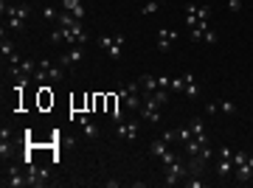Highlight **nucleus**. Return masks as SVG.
<instances>
[{
  "mask_svg": "<svg viewBox=\"0 0 253 188\" xmlns=\"http://www.w3.org/2000/svg\"><path fill=\"white\" fill-rule=\"evenodd\" d=\"M62 11H70L76 20H84V6H82V0H62Z\"/></svg>",
  "mask_w": 253,
  "mask_h": 188,
  "instance_id": "nucleus-18",
  "label": "nucleus"
},
{
  "mask_svg": "<svg viewBox=\"0 0 253 188\" xmlns=\"http://www.w3.org/2000/svg\"><path fill=\"white\" fill-rule=\"evenodd\" d=\"M42 17H45V20H51V22H57L59 20V11L54 9V6H45V9H42Z\"/></svg>",
  "mask_w": 253,
  "mask_h": 188,
  "instance_id": "nucleus-28",
  "label": "nucleus"
},
{
  "mask_svg": "<svg viewBox=\"0 0 253 188\" xmlns=\"http://www.w3.org/2000/svg\"><path fill=\"white\" fill-rule=\"evenodd\" d=\"M174 42H177V31H172V28H163V31H158V51H161V54L172 51Z\"/></svg>",
  "mask_w": 253,
  "mask_h": 188,
  "instance_id": "nucleus-12",
  "label": "nucleus"
},
{
  "mask_svg": "<svg viewBox=\"0 0 253 188\" xmlns=\"http://www.w3.org/2000/svg\"><path fill=\"white\" fill-rule=\"evenodd\" d=\"M206 112H208V115H214V112H219V104H208V107H206Z\"/></svg>",
  "mask_w": 253,
  "mask_h": 188,
  "instance_id": "nucleus-35",
  "label": "nucleus"
},
{
  "mask_svg": "<svg viewBox=\"0 0 253 188\" xmlns=\"http://www.w3.org/2000/svg\"><path fill=\"white\" fill-rule=\"evenodd\" d=\"M84 62V45H73L68 54L59 56V65L62 67H79Z\"/></svg>",
  "mask_w": 253,
  "mask_h": 188,
  "instance_id": "nucleus-9",
  "label": "nucleus"
},
{
  "mask_svg": "<svg viewBox=\"0 0 253 188\" xmlns=\"http://www.w3.org/2000/svg\"><path fill=\"white\" fill-rule=\"evenodd\" d=\"M161 3H163V0H161Z\"/></svg>",
  "mask_w": 253,
  "mask_h": 188,
  "instance_id": "nucleus-36",
  "label": "nucleus"
},
{
  "mask_svg": "<svg viewBox=\"0 0 253 188\" xmlns=\"http://www.w3.org/2000/svg\"><path fill=\"white\" fill-rule=\"evenodd\" d=\"M200 149H203V141H197V138H191V141L186 144V152H189L191 157H194V155H200Z\"/></svg>",
  "mask_w": 253,
  "mask_h": 188,
  "instance_id": "nucleus-25",
  "label": "nucleus"
},
{
  "mask_svg": "<svg viewBox=\"0 0 253 188\" xmlns=\"http://www.w3.org/2000/svg\"><path fill=\"white\" fill-rule=\"evenodd\" d=\"M141 118L147 124H158L161 121V104H155L152 96H144V104H141Z\"/></svg>",
  "mask_w": 253,
  "mask_h": 188,
  "instance_id": "nucleus-7",
  "label": "nucleus"
},
{
  "mask_svg": "<svg viewBox=\"0 0 253 188\" xmlns=\"http://www.w3.org/2000/svg\"><path fill=\"white\" fill-rule=\"evenodd\" d=\"M189 126H191V135H194L197 141H203V144H208V135H206V121H203L200 115H197V118H191V124H189Z\"/></svg>",
  "mask_w": 253,
  "mask_h": 188,
  "instance_id": "nucleus-19",
  "label": "nucleus"
},
{
  "mask_svg": "<svg viewBox=\"0 0 253 188\" xmlns=\"http://www.w3.org/2000/svg\"><path fill=\"white\" fill-rule=\"evenodd\" d=\"M217 40H219V37H217V31H211V28H208V31H206V37H203V42H208V45H214Z\"/></svg>",
  "mask_w": 253,
  "mask_h": 188,
  "instance_id": "nucleus-30",
  "label": "nucleus"
},
{
  "mask_svg": "<svg viewBox=\"0 0 253 188\" xmlns=\"http://www.w3.org/2000/svg\"><path fill=\"white\" fill-rule=\"evenodd\" d=\"M163 141H166V144L177 141V129H166V132H163Z\"/></svg>",
  "mask_w": 253,
  "mask_h": 188,
  "instance_id": "nucleus-32",
  "label": "nucleus"
},
{
  "mask_svg": "<svg viewBox=\"0 0 253 188\" xmlns=\"http://www.w3.org/2000/svg\"><path fill=\"white\" fill-rule=\"evenodd\" d=\"M14 155V141H12V129L3 126L0 129V157H12Z\"/></svg>",
  "mask_w": 253,
  "mask_h": 188,
  "instance_id": "nucleus-14",
  "label": "nucleus"
},
{
  "mask_svg": "<svg viewBox=\"0 0 253 188\" xmlns=\"http://www.w3.org/2000/svg\"><path fill=\"white\" fill-rule=\"evenodd\" d=\"M6 14H9V22H6V28H12V31H20L28 20V14H31V6L28 3H12V6H6Z\"/></svg>",
  "mask_w": 253,
  "mask_h": 188,
  "instance_id": "nucleus-1",
  "label": "nucleus"
},
{
  "mask_svg": "<svg viewBox=\"0 0 253 188\" xmlns=\"http://www.w3.org/2000/svg\"><path fill=\"white\" fill-rule=\"evenodd\" d=\"M149 152H152L155 157H161V160H163V166H169V163H174V160H177V155H174L172 149H169V144H166L163 138L152 141V144H149Z\"/></svg>",
  "mask_w": 253,
  "mask_h": 188,
  "instance_id": "nucleus-6",
  "label": "nucleus"
},
{
  "mask_svg": "<svg viewBox=\"0 0 253 188\" xmlns=\"http://www.w3.org/2000/svg\"><path fill=\"white\" fill-rule=\"evenodd\" d=\"M149 96H152V101H155V104H161V107H163V104H166V101H169V93H166V90H155V93H149Z\"/></svg>",
  "mask_w": 253,
  "mask_h": 188,
  "instance_id": "nucleus-26",
  "label": "nucleus"
},
{
  "mask_svg": "<svg viewBox=\"0 0 253 188\" xmlns=\"http://www.w3.org/2000/svg\"><path fill=\"white\" fill-rule=\"evenodd\" d=\"M115 132H118V138H124V141H135L141 132V124L138 121H121V124H115Z\"/></svg>",
  "mask_w": 253,
  "mask_h": 188,
  "instance_id": "nucleus-11",
  "label": "nucleus"
},
{
  "mask_svg": "<svg viewBox=\"0 0 253 188\" xmlns=\"http://www.w3.org/2000/svg\"><path fill=\"white\" fill-rule=\"evenodd\" d=\"M166 168H169V171H166V177H163V186H177V183L186 177V163H180V160L169 163Z\"/></svg>",
  "mask_w": 253,
  "mask_h": 188,
  "instance_id": "nucleus-10",
  "label": "nucleus"
},
{
  "mask_svg": "<svg viewBox=\"0 0 253 188\" xmlns=\"http://www.w3.org/2000/svg\"><path fill=\"white\" fill-rule=\"evenodd\" d=\"M0 54H3V62L14 56V42L9 40V37H6V28H3V42H0Z\"/></svg>",
  "mask_w": 253,
  "mask_h": 188,
  "instance_id": "nucleus-21",
  "label": "nucleus"
},
{
  "mask_svg": "<svg viewBox=\"0 0 253 188\" xmlns=\"http://www.w3.org/2000/svg\"><path fill=\"white\" fill-rule=\"evenodd\" d=\"M219 110H222V112H228V115H233V112H236V104L225 99V101H219Z\"/></svg>",
  "mask_w": 253,
  "mask_h": 188,
  "instance_id": "nucleus-29",
  "label": "nucleus"
},
{
  "mask_svg": "<svg viewBox=\"0 0 253 188\" xmlns=\"http://www.w3.org/2000/svg\"><path fill=\"white\" fill-rule=\"evenodd\" d=\"M3 186L6 188H25V186H31V183H28V174H23L17 166H12L3 174Z\"/></svg>",
  "mask_w": 253,
  "mask_h": 188,
  "instance_id": "nucleus-8",
  "label": "nucleus"
},
{
  "mask_svg": "<svg viewBox=\"0 0 253 188\" xmlns=\"http://www.w3.org/2000/svg\"><path fill=\"white\" fill-rule=\"evenodd\" d=\"M186 96L189 99H197V93H200V84H197V79H194V73H186Z\"/></svg>",
  "mask_w": 253,
  "mask_h": 188,
  "instance_id": "nucleus-20",
  "label": "nucleus"
},
{
  "mask_svg": "<svg viewBox=\"0 0 253 188\" xmlns=\"http://www.w3.org/2000/svg\"><path fill=\"white\" fill-rule=\"evenodd\" d=\"M191 138H194V135H191V126H189V124H186V126H180V129H177V141H183V144H189V141H191Z\"/></svg>",
  "mask_w": 253,
  "mask_h": 188,
  "instance_id": "nucleus-27",
  "label": "nucleus"
},
{
  "mask_svg": "<svg viewBox=\"0 0 253 188\" xmlns=\"http://www.w3.org/2000/svg\"><path fill=\"white\" fill-rule=\"evenodd\" d=\"M25 174H28V183H31L34 188L48 183V168H37L34 163H28V171H25Z\"/></svg>",
  "mask_w": 253,
  "mask_h": 188,
  "instance_id": "nucleus-15",
  "label": "nucleus"
},
{
  "mask_svg": "<svg viewBox=\"0 0 253 188\" xmlns=\"http://www.w3.org/2000/svg\"><path fill=\"white\" fill-rule=\"evenodd\" d=\"M186 186H189V188H206V180H186Z\"/></svg>",
  "mask_w": 253,
  "mask_h": 188,
  "instance_id": "nucleus-33",
  "label": "nucleus"
},
{
  "mask_svg": "<svg viewBox=\"0 0 253 188\" xmlns=\"http://www.w3.org/2000/svg\"><path fill=\"white\" fill-rule=\"evenodd\" d=\"M186 87V76L183 79H172V84H169V90H183Z\"/></svg>",
  "mask_w": 253,
  "mask_h": 188,
  "instance_id": "nucleus-31",
  "label": "nucleus"
},
{
  "mask_svg": "<svg viewBox=\"0 0 253 188\" xmlns=\"http://www.w3.org/2000/svg\"><path fill=\"white\" fill-rule=\"evenodd\" d=\"M34 79L40 82H62L65 79V70L62 67H51V62H37V70H34Z\"/></svg>",
  "mask_w": 253,
  "mask_h": 188,
  "instance_id": "nucleus-5",
  "label": "nucleus"
},
{
  "mask_svg": "<svg viewBox=\"0 0 253 188\" xmlns=\"http://www.w3.org/2000/svg\"><path fill=\"white\" fill-rule=\"evenodd\" d=\"M79 126L84 129V135H87V138H96V135H99V129L93 126V121L87 118V115H79Z\"/></svg>",
  "mask_w": 253,
  "mask_h": 188,
  "instance_id": "nucleus-22",
  "label": "nucleus"
},
{
  "mask_svg": "<svg viewBox=\"0 0 253 188\" xmlns=\"http://www.w3.org/2000/svg\"><path fill=\"white\" fill-rule=\"evenodd\" d=\"M96 45L102 48L110 59H121V45H124V37H99Z\"/></svg>",
  "mask_w": 253,
  "mask_h": 188,
  "instance_id": "nucleus-4",
  "label": "nucleus"
},
{
  "mask_svg": "<svg viewBox=\"0 0 253 188\" xmlns=\"http://www.w3.org/2000/svg\"><path fill=\"white\" fill-rule=\"evenodd\" d=\"M76 22V17L70 14V11H59V20H57V25H65V28H70Z\"/></svg>",
  "mask_w": 253,
  "mask_h": 188,
  "instance_id": "nucleus-23",
  "label": "nucleus"
},
{
  "mask_svg": "<svg viewBox=\"0 0 253 188\" xmlns=\"http://www.w3.org/2000/svg\"><path fill=\"white\" fill-rule=\"evenodd\" d=\"M233 168H236V183H248L251 174H253V155L236 152V155H233Z\"/></svg>",
  "mask_w": 253,
  "mask_h": 188,
  "instance_id": "nucleus-3",
  "label": "nucleus"
},
{
  "mask_svg": "<svg viewBox=\"0 0 253 188\" xmlns=\"http://www.w3.org/2000/svg\"><path fill=\"white\" fill-rule=\"evenodd\" d=\"M118 99L124 101V107L129 112H138L141 104H144V96H141V84L138 82H132V84H126V87L118 90Z\"/></svg>",
  "mask_w": 253,
  "mask_h": 188,
  "instance_id": "nucleus-2",
  "label": "nucleus"
},
{
  "mask_svg": "<svg viewBox=\"0 0 253 188\" xmlns=\"http://www.w3.org/2000/svg\"><path fill=\"white\" fill-rule=\"evenodd\" d=\"M208 157H214V149H211L208 144H203V149H200V155H194V157H191V163H189V168H191V171L197 174V171H200V168H203V166L208 163Z\"/></svg>",
  "mask_w": 253,
  "mask_h": 188,
  "instance_id": "nucleus-13",
  "label": "nucleus"
},
{
  "mask_svg": "<svg viewBox=\"0 0 253 188\" xmlns=\"http://www.w3.org/2000/svg\"><path fill=\"white\" fill-rule=\"evenodd\" d=\"M158 9H161V0H147V3L141 6V14H155Z\"/></svg>",
  "mask_w": 253,
  "mask_h": 188,
  "instance_id": "nucleus-24",
  "label": "nucleus"
},
{
  "mask_svg": "<svg viewBox=\"0 0 253 188\" xmlns=\"http://www.w3.org/2000/svg\"><path fill=\"white\" fill-rule=\"evenodd\" d=\"M138 84H141V96H149L155 90H161V79L152 76V73H144V76L138 79Z\"/></svg>",
  "mask_w": 253,
  "mask_h": 188,
  "instance_id": "nucleus-16",
  "label": "nucleus"
},
{
  "mask_svg": "<svg viewBox=\"0 0 253 188\" xmlns=\"http://www.w3.org/2000/svg\"><path fill=\"white\" fill-rule=\"evenodd\" d=\"M228 9L231 11H242V0H228Z\"/></svg>",
  "mask_w": 253,
  "mask_h": 188,
  "instance_id": "nucleus-34",
  "label": "nucleus"
},
{
  "mask_svg": "<svg viewBox=\"0 0 253 188\" xmlns=\"http://www.w3.org/2000/svg\"><path fill=\"white\" fill-rule=\"evenodd\" d=\"M231 171H233V157H217V177L219 180H231Z\"/></svg>",
  "mask_w": 253,
  "mask_h": 188,
  "instance_id": "nucleus-17",
  "label": "nucleus"
}]
</instances>
